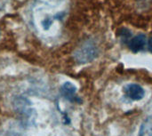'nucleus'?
<instances>
[{
  "instance_id": "nucleus-2",
  "label": "nucleus",
  "mask_w": 152,
  "mask_h": 136,
  "mask_svg": "<svg viewBox=\"0 0 152 136\" xmlns=\"http://www.w3.org/2000/svg\"><path fill=\"white\" fill-rule=\"evenodd\" d=\"M124 93L132 101H141L145 95V90L138 84H128L124 87Z\"/></svg>"
},
{
  "instance_id": "nucleus-6",
  "label": "nucleus",
  "mask_w": 152,
  "mask_h": 136,
  "mask_svg": "<svg viewBox=\"0 0 152 136\" xmlns=\"http://www.w3.org/2000/svg\"><path fill=\"white\" fill-rule=\"evenodd\" d=\"M148 47H149L150 52L152 53V37H151L148 41Z\"/></svg>"
},
{
  "instance_id": "nucleus-5",
  "label": "nucleus",
  "mask_w": 152,
  "mask_h": 136,
  "mask_svg": "<svg viewBox=\"0 0 152 136\" xmlns=\"http://www.w3.org/2000/svg\"><path fill=\"white\" fill-rule=\"evenodd\" d=\"M139 136H152V114L147 117L142 123Z\"/></svg>"
},
{
  "instance_id": "nucleus-1",
  "label": "nucleus",
  "mask_w": 152,
  "mask_h": 136,
  "mask_svg": "<svg viewBox=\"0 0 152 136\" xmlns=\"http://www.w3.org/2000/svg\"><path fill=\"white\" fill-rule=\"evenodd\" d=\"M98 46L93 39L86 40L74 53L73 56L77 62L86 64L93 61L98 55Z\"/></svg>"
},
{
  "instance_id": "nucleus-3",
  "label": "nucleus",
  "mask_w": 152,
  "mask_h": 136,
  "mask_svg": "<svg viewBox=\"0 0 152 136\" xmlns=\"http://www.w3.org/2000/svg\"><path fill=\"white\" fill-rule=\"evenodd\" d=\"M61 95L70 102L80 103L81 101L77 95V87L70 82H65L61 87Z\"/></svg>"
},
{
  "instance_id": "nucleus-4",
  "label": "nucleus",
  "mask_w": 152,
  "mask_h": 136,
  "mask_svg": "<svg viewBox=\"0 0 152 136\" xmlns=\"http://www.w3.org/2000/svg\"><path fill=\"white\" fill-rule=\"evenodd\" d=\"M146 44H147L146 36L143 34H140V35H137V36L134 37L133 38H131L128 45L132 52L139 53L144 49V47L146 46Z\"/></svg>"
}]
</instances>
